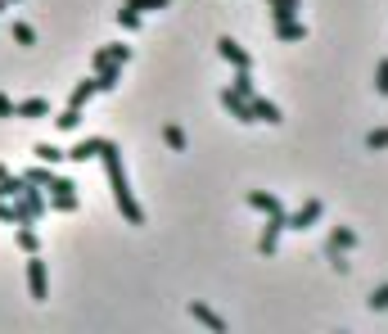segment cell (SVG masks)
Here are the masks:
<instances>
[{
    "label": "cell",
    "instance_id": "1",
    "mask_svg": "<svg viewBox=\"0 0 388 334\" xmlns=\"http://www.w3.org/2000/svg\"><path fill=\"white\" fill-rule=\"evenodd\" d=\"M100 163H104V172H109L113 204H118V213H122V217H127V226H145V208L136 204V195H131L127 167H122V149L113 145V140H104V149H100Z\"/></svg>",
    "mask_w": 388,
    "mask_h": 334
},
{
    "label": "cell",
    "instance_id": "2",
    "mask_svg": "<svg viewBox=\"0 0 388 334\" xmlns=\"http://www.w3.org/2000/svg\"><path fill=\"white\" fill-rule=\"evenodd\" d=\"M45 213H50L45 190H41V185H23V195L14 199V222H18V226H32L36 217H45Z\"/></svg>",
    "mask_w": 388,
    "mask_h": 334
},
{
    "label": "cell",
    "instance_id": "3",
    "mask_svg": "<svg viewBox=\"0 0 388 334\" xmlns=\"http://www.w3.org/2000/svg\"><path fill=\"white\" fill-rule=\"evenodd\" d=\"M320 217H325V204H320V199H307L298 213H285V231H311Z\"/></svg>",
    "mask_w": 388,
    "mask_h": 334
},
{
    "label": "cell",
    "instance_id": "4",
    "mask_svg": "<svg viewBox=\"0 0 388 334\" xmlns=\"http://www.w3.org/2000/svg\"><path fill=\"white\" fill-rule=\"evenodd\" d=\"M27 294H32L36 303L50 298V280H45V262H41V253H27Z\"/></svg>",
    "mask_w": 388,
    "mask_h": 334
},
{
    "label": "cell",
    "instance_id": "5",
    "mask_svg": "<svg viewBox=\"0 0 388 334\" xmlns=\"http://www.w3.org/2000/svg\"><path fill=\"white\" fill-rule=\"evenodd\" d=\"M217 54H222L231 68H253V54L244 50L240 41H231V36H222V41H217Z\"/></svg>",
    "mask_w": 388,
    "mask_h": 334
},
{
    "label": "cell",
    "instance_id": "6",
    "mask_svg": "<svg viewBox=\"0 0 388 334\" xmlns=\"http://www.w3.org/2000/svg\"><path fill=\"white\" fill-rule=\"evenodd\" d=\"M222 109L231 113L235 122H253V109H249V100H244L240 91H231V86H226V91H222Z\"/></svg>",
    "mask_w": 388,
    "mask_h": 334
},
{
    "label": "cell",
    "instance_id": "7",
    "mask_svg": "<svg viewBox=\"0 0 388 334\" xmlns=\"http://www.w3.org/2000/svg\"><path fill=\"white\" fill-rule=\"evenodd\" d=\"M280 235H285V217H267V231H262V240H258V253L271 257L280 249Z\"/></svg>",
    "mask_w": 388,
    "mask_h": 334
},
{
    "label": "cell",
    "instance_id": "8",
    "mask_svg": "<svg viewBox=\"0 0 388 334\" xmlns=\"http://www.w3.org/2000/svg\"><path fill=\"white\" fill-rule=\"evenodd\" d=\"M249 109H253V122H271V127H276L280 122V104H271V100H262L258 91L249 95Z\"/></svg>",
    "mask_w": 388,
    "mask_h": 334
},
{
    "label": "cell",
    "instance_id": "9",
    "mask_svg": "<svg viewBox=\"0 0 388 334\" xmlns=\"http://www.w3.org/2000/svg\"><path fill=\"white\" fill-rule=\"evenodd\" d=\"M249 208H258V213H267V217H285V204H280L276 195H267V190H249Z\"/></svg>",
    "mask_w": 388,
    "mask_h": 334
},
{
    "label": "cell",
    "instance_id": "10",
    "mask_svg": "<svg viewBox=\"0 0 388 334\" xmlns=\"http://www.w3.org/2000/svg\"><path fill=\"white\" fill-rule=\"evenodd\" d=\"M276 41H285V45L307 41V23H302V18H280L276 23Z\"/></svg>",
    "mask_w": 388,
    "mask_h": 334
},
{
    "label": "cell",
    "instance_id": "11",
    "mask_svg": "<svg viewBox=\"0 0 388 334\" xmlns=\"http://www.w3.org/2000/svg\"><path fill=\"white\" fill-rule=\"evenodd\" d=\"M100 149H104V136H86V140H77V145L68 149V158L72 163H91V158H100Z\"/></svg>",
    "mask_w": 388,
    "mask_h": 334
},
{
    "label": "cell",
    "instance_id": "12",
    "mask_svg": "<svg viewBox=\"0 0 388 334\" xmlns=\"http://www.w3.org/2000/svg\"><path fill=\"white\" fill-rule=\"evenodd\" d=\"M185 312H190V317H194V321H199V326H203V330H212V334H226V321L217 317L212 308H203V303H190V308H185Z\"/></svg>",
    "mask_w": 388,
    "mask_h": 334
},
{
    "label": "cell",
    "instance_id": "13",
    "mask_svg": "<svg viewBox=\"0 0 388 334\" xmlns=\"http://www.w3.org/2000/svg\"><path fill=\"white\" fill-rule=\"evenodd\" d=\"M95 95H100V86H95V73H91V77H86V82H77V86H72V95H68V104H72V109H86V104H91V100H95Z\"/></svg>",
    "mask_w": 388,
    "mask_h": 334
},
{
    "label": "cell",
    "instance_id": "14",
    "mask_svg": "<svg viewBox=\"0 0 388 334\" xmlns=\"http://www.w3.org/2000/svg\"><path fill=\"white\" fill-rule=\"evenodd\" d=\"M50 113V100H23V104H14V118H23V122H36V118H45Z\"/></svg>",
    "mask_w": 388,
    "mask_h": 334
},
{
    "label": "cell",
    "instance_id": "15",
    "mask_svg": "<svg viewBox=\"0 0 388 334\" xmlns=\"http://www.w3.org/2000/svg\"><path fill=\"white\" fill-rule=\"evenodd\" d=\"M267 14H271V23H280V18H302V0H267Z\"/></svg>",
    "mask_w": 388,
    "mask_h": 334
},
{
    "label": "cell",
    "instance_id": "16",
    "mask_svg": "<svg viewBox=\"0 0 388 334\" xmlns=\"http://www.w3.org/2000/svg\"><path fill=\"white\" fill-rule=\"evenodd\" d=\"M122 68H127V63H104V68L95 73V86L100 91H113V86L122 82Z\"/></svg>",
    "mask_w": 388,
    "mask_h": 334
},
{
    "label": "cell",
    "instance_id": "17",
    "mask_svg": "<svg viewBox=\"0 0 388 334\" xmlns=\"http://www.w3.org/2000/svg\"><path fill=\"white\" fill-rule=\"evenodd\" d=\"M32 154H36V163H45V167H54V163H63V158H68L59 145H50V140H41V145H36Z\"/></svg>",
    "mask_w": 388,
    "mask_h": 334
},
{
    "label": "cell",
    "instance_id": "18",
    "mask_svg": "<svg viewBox=\"0 0 388 334\" xmlns=\"http://www.w3.org/2000/svg\"><path fill=\"white\" fill-rule=\"evenodd\" d=\"M23 181H27V185H41V190H50V181H54V167L36 163V167H27V172H23Z\"/></svg>",
    "mask_w": 388,
    "mask_h": 334
},
{
    "label": "cell",
    "instance_id": "19",
    "mask_svg": "<svg viewBox=\"0 0 388 334\" xmlns=\"http://www.w3.org/2000/svg\"><path fill=\"white\" fill-rule=\"evenodd\" d=\"M329 244H334V249H357V231L352 226H334V231H329Z\"/></svg>",
    "mask_w": 388,
    "mask_h": 334
},
{
    "label": "cell",
    "instance_id": "20",
    "mask_svg": "<svg viewBox=\"0 0 388 334\" xmlns=\"http://www.w3.org/2000/svg\"><path fill=\"white\" fill-rule=\"evenodd\" d=\"M45 199H50V208H54V213H77V208H82L77 190H72V195H45Z\"/></svg>",
    "mask_w": 388,
    "mask_h": 334
},
{
    "label": "cell",
    "instance_id": "21",
    "mask_svg": "<svg viewBox=\"0 0 388 334\" xmlns=\"http://www.w3.org/2000/svg\"><path fill=\"white\" fill-rule=\"evenodd\" d=\"M23 185H27V181L14 176V172H9V176H0V199H18V195H23Z\"/></svg>",
    "mask_w": 388,
    "mask_h": 334
},
{
    "label": "cell",
    "instance_id": "22",
    "mask_svg": "<svg viewBox=\"0 0 388 334\" xmlns=\"http://www.w3.org/2000/svg\"><path fill=\"white\" fill-rule=\"evenodd\" d=\"M231 91H240L244 100L253 95V68H235V82H231Z\"/></svg>",
    "mask_w": 388,
    "mask_h": 334
},
{
    "label": "cell",
    "instance_id": "23",
    "mask_svg": "<svg viewBox=\"0 0 388 334\" xmlns=\"http://www.w3.org/2000/svg\"><path fill=\"white\" fill-rule=\"evenodd\" d=\"M54 122H59V131H77V127H82V109H72V104H68V109H63Z\"/></svg>",
    "mask_w": 388,
    "mask_h": 334
},
{
    "label": "cell",
    "instance_id": "24",
    "mask_svg": "<svg viewBox=\"0 0 388 334\" xmlns=\"http://www.w3.org/2000/svg\"><path fill=\"white\" fill-rule=\"evenodd\" d=\"M127 9H136V14H154V9H167L172 0H122Z\"/></svg>",
    "mask_w": 388,
    "mask_h": 334
},
{
    "label": "cell",
    "instance_id": "25",
    "mask_svg": "<svg viewBox=\"0 0 388 334\" xmlns=\"http://www.w3.org/2000/svg\"><path fill=\"white\" fill-rule=\"evenodd\" d=\"M118 27H122V32H140V14L122 5V9H118Z\"/></svg>",
    "mask_w": 388,
    "mask_h": 334
},
{
    "label": "cell",
    "instance_id": "26",
    "mask_svg": "<svg viewBox=\"0 0 388 334\" xmlns=\"http://www.w3.org/2000/svg\"><path fill=\"white\" fill-rule=\"evenodd\" d=\"M14 240H18V249H23V253H41V240H36V231H27V226L14 235Z\"/></svg>",
    "mask_w": 388,
    "mask_h": 334
},
{
    "label": "cell",
    "instance_id": "27",
    "mask_svg": "<svg viewBox=\"0 0 388 334\" xmlns=\"http://www.w3.org/2000/svg\"><path fill=\"white\" fill-rule=\"evenodd\" d=\"M325 257H329V266H334L339 275L348 271V253H343V249H334V244H325Z\"/></svg>",
    "mask_w": 388,
    "mask_h": 334
},
{
    "label": "cell",
    "instance_id": "28",
    "mask_svg": "<svg viewBox=\"0 0 388 334\" xmlns=\"http://www.w3.org/2000/svg\"><path fill=\"white\" fill-rule=\"evenodd\" d=\"M366 149H371V154L375 149H388V127H375L371 136H366Z\"/></svg>",
    "mask_w": 388,
    "mask_h": 334
},
{
    "label": "cell",
    "instance_id": "29",
    "mask_svg": "<svg viewBox=\"0 0 388 334\" xmlns=\"http://www.w3.org/2000/svg\"><path fill=\"white\" fill-rule=\"evenodd\" d=\"M163 140H167V145L176 149V154H181V149H185V131H181V127H163Z\"/></svg>",
    "mask_w": 388,
    "mask_h": 334
},
{
    "label": "cell",
    "instance_id": "30",
    "mask_svg": "<svg viewBox=\"0 0 388 334\" xmlns=\"http://www.w3.org/2000/svg\"><path fill=\"white\" fill-rule=\"evenodd\" d=\"M104 54H109L113 63H127V59H131V45H122V41H118V45H104Z\"/></svg>",
    "mask_w": 388,
    "mask_h": 334
},
{
    "label": "cell",
    "instance_id": "31",
    "mask_svg": "<svg viewBox=\"0 0 388 334\" xmlns=\"http://www.w3.org/2000/svg\"><path fill=\"white\" fill-rule=\"evenodd\" d=\"M375 91H380V95H388V59H380V63H375Z\"/></svg>",
    "mask_w": 388,
    "mask_h": 334
},
{
    "label": "cell",
    "instance_id": "32",
    "mask_svg": "<svg viewBox=\"0 0 388 334\" xmlns=\"http://www.w3.org/2000/svg\"><path fill=\"white\" fill-rule=\"evenodd\" d=\"M14 41H18V45H32V41H36V32H32L27 23H14Z\"/></svg>",
    "mask_w": 388,
    "mask_h": 334
},
{
    "label": "cell",
    "instance_id": "33",
    "mask_svg": "<svg viewBox=\"0 0 388 334\" xmlns=\"http://www.w3.org/2000/svg\"><path fill=\"white\" fill-rule=\"evenodd\" d=\"M371 308L375 312H388V284H380V289L371 294Z\"/></svg>",
    "mask_w": 388,
    "mask_h": 334
},
{
    "label": "cell",
    "instance_id": "34",
    "mask_svg": "<svg viewBox=\"0 0 388 334\" xmlns=\"http://www.w3.org/2000/svg\"><path fill=\"white\" fill-rule=\"evenodd\" d=\"M0 222H9V226H18V222H14V199H0Z\"/></svg>",
    "mask_w": 388,
    "mask_h": 334
},
{
    "label": "cell",
    "instance_id": "35",
    "mask_svg": "<svg viewBox=\"0 0 388 334\" xmlns=\"http://www.w3.org/2000/svg\"><path fill=\"white\" fill-rule=\"evenodd\" d=\"M0 118H14V100H9L5 91H0Z\"/></svg>",
    "mask_w": 388,
    "mask_h": 334
},
{
    "label": "cell",
    "instance_id": "36",
    "mask_svg": "<svg viewBox=\"0 0 388 334\" xmlns=\"http://www.w3.org/2000/svg\"><path fill=\"white\" fill-rule=\"evenodd\" d=\"M5 9H9V0H0V14H5Z\"/></svg>",
    "mask_w": 388,
    "mask_h": 334
},
{
    "label": "cell",
    "instance_id": "37",
    "mask_svg": "<svg viewBox=\"0 0 388 334\" xmlns=\"http://www.w3.org/2000/svg\"><path fill=\"white\" fill-rule=\"evenodd\" d=\"M0 176H9V167H5V163H0Z\"/></svg>",
    "mask_w": 388,
    "mask_h": 334
},
{
    "label": "cell",
    "instance_id": "38",
    "mask_svg": "<svg viewBox=\"0 0 388 334\" xmlns=\"http://www.w3.org/2000/svg\"><path fill=\"white\" fill-rule=\"evenodd\" d=\"M9 5H18V0H9Z\"/></svg>",
    "mask_w": 388,
    "mask_h": 334
}]
</instances>
